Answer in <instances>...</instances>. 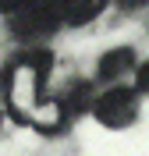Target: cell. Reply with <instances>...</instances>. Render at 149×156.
Masks as SVG:
<instances>
[{"label": "cell", "mask_w": 149, "mask_h": 156, "mask_svg": "<svg viewBox=\"0 0 149 156\" xmlns=\"http://www.w3.org/2000/svg\"><path fill=\"white\" fill-rule=\"evenodd\" d=\"M50 68V53H25L7 71V110L25 124H36L39 131H57L68 117L57 99H43Z\"/></svg>", "instance_id": "6da1fadb"}, {"label": "cell", "mask_w": 149, "mask_h": 156, "mask_svg": "<svg viewBox=\"0 0 149 156\" xmlns=\"http://www.w3.org/2000/svg\"><path fill=\"white\" fill-rule=\"evenodd\" d=\"M92 114L103 128H128L139 117V89H128V85L107 89L103 96H96Z\"/></svg>", "instance_id": "7a4b0ae2"}, {"label": "cell", "mask_w": 149, "mask_h": 156, "mask_svg": "<svg viewBox=\"0 0 149 156\" xmlns=\"http://www.w3.org/2000/svg\"><path fill=\"white\" fill-rule=\"evenodd\" d=\"M60 0L57 4H29V7H21L18 14H11V29L18 39H39V36H50V32L60 25Z\"/></svg>", "instance_id": "3957f363"}, {"label": "cell", "mask_w": 149, "mask_h": 156, "mask_svg": "<svg viewBox=\"0 0 149 156\" xmlns=\"http://www.w3.org/2000/svg\"><path fill=\"white\" fill-rule=\"evenodd\" d=\"M107 7V0H60V18L64 25H89L92 18H99Z\"/></svg>", "instance_id": "277c9868"}, {"label": "cell", "mask_w": 149, "mask_h": 156, "mask_svg": "<svg viewBox=\"0 0 149 156\" xmlns=\"http://www.w3.org/2000/svg\"><path fill=\"white\" fill-rule=\"evenodd\" d=\"M131 60H135V50H131V46L110 50V53H103V57H99V68H96V75L103 78V82H114V78H121L124 71L131 68Z\"/></svg>", "instance_id": "5b68a950"}, {"label": "cell", "mask_w": 149, "mask_h": 156, "mask_svg": "<svg viewBox=\"0 0 149 156\" xmlns=\"http://www.w3.org/2000/svg\"><path fill=\"white\" fill-rule=\"evenodd\" d=\"M60 110L64 114H85V110L96 107V99H92V89L85 85V82H71L64 92H60Z\"/></svg>", "instance_id": "8992f818"}, {"label": "cell", "mask_w": 149, "mask_h": 156, "mask_svg": "<svg viewBox=\"0 0 149 156\" xmlns=\"http://www.w3.org/2000/svg\"><path fill=\"white\" fill-rule=\"evenodd\" d=\"M135 89H139L142 96H149V60H142L139 71H135Z\"/></svg>", "instance_id": "52a82bcc"}, {"label": "cell", "mask_w": 149, "mask_h": 156, "mask_svg": "<svg viewBox=\"0 0 149 156\" xmlns=\"http://www.w3.org/2000/svg\"><path fill=\"white\" fill-rule=\"evenodd\" d=\"M32 0H0V14H18L21 7H29Z\"/></svg>", "instance_id": "ba28073f"}, {"label": "cell", "mask_w": 149, "mask_h": 156, "mask_svg": "<svg viewBox=\"0 0 149 156\" xmlns=\"http://www.w3.org/2000/svg\"><path fill=\"white\" fill-rule=\"evenodd\" d=\"M121 7H142V4H146V0H117Z\"/></svg>", "instance_id": "9c48e42d"}]
</instances>
